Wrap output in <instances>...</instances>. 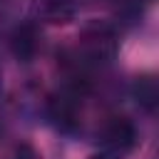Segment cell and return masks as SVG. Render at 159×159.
<instances>
[{"label":"cell","instance_id":"1","mask_svg":"<svg viewBox=\"0 0 159 159\" xmlns=\"http://www.w3.org/2000/svg\"><path fill=\"white\" fill-rule=\"evenodd\" d=\"M117 52V35L107 22H92L80 35L77 55L92 65V62H109Z\"/></svg>","mask_w":159,"mask_h":159},{"label":"cell","instance_id":"2","mask_svg":"<svg viewBox=\"0 0 159 159\" xmlns=\"http://www.w3.org/2000/svg\"><path fill=\"white\" fill-rule=\"evenodd\" d=\"M47 114L60 129H72L80 122L77 119L80 117V94L72 92V89L52 94L50 102H47Z\"/></svg>","mask_w":159,"mask_h":159},{"label":"cell","instance_id":"3","mask_svg":"<svg viewBox=\"0 0 159 159\" xmlns=\"http://www.w3.org/2000/svg\"><path fill=\"white\" fill-rule=\"evenodd\" d=\"M102 137H104V144L114 152H129L134 144H137V127L132 119L127 117H109L102 127Z\"/></svg>","mask_w":159,"mask_h":159},{"label":"cell","instance_id":"4","mask_svg":"<svg viewBox=\"0 0 159 159\" xmlns=\"http://www.w3.org/2000/svg\"><path fill=\"white\" fill-rule=\"evenodd\" d=\"M10 47H12L15 57H20V60L30 62V60L37 55V50H40V32H37V27H35V25H30V22H25V25L15 27L12 40H10Z\"/></svg>","mask_w":159,"mask_h":159},{"label":"cell","instance_id":"5","mask_svg":"<svg viewBox=\"0 0 159 159\" xmlns=\"http://www.w3.org/2000/svg\"><path fill=\"white\" fill-rule=\"evenodd\" d=\"M35 10L45 22L62 25L77 15V0H37Z\"/></svg>","mask_w":159,"mask_h":159},{"label":"cell","instance_id":"6","mask_svg":"<svg viewBox=\"0 0 159 159\" xmlns=\"http://www.w3.org/2000/svg\"><path fill=\"white\" fill-rule=\"evenodd\" d=\"M157 97H159V92H157V82L152 77H142L134 82V99L139 102V107L152 112L157 107Z\"/></svg>","mask_w":159,"mask_h":159},{"label":"cell","instance_id":"7","mask_svg":"<svg viewBox=\"0 0 159 159\" xmlns=\"http://www.w3.org/2000/svg\"><path fill=\"white\" fill-rule=\"evenodd\" d=\"M12 159H35V152H32L30 144H20V147H15Z\"/></svg>","mask_w":159,"mask_h":159},{"label":"cell","instance_id":"8","mask_svg":"<svg viewBox=\"0 0 159 159\" xmlns=\"http://www.w3.org/2000/svg\"><path fill=\"white\" fill-rule=\"evenodd\" d=\"M92 159H117V157H112V154H97V157H92Z\"/></svg>","mask_w":159,"mask_h":159}]
</instances>
